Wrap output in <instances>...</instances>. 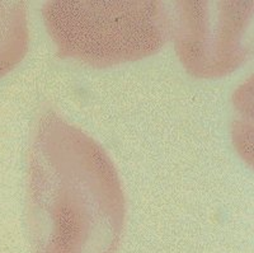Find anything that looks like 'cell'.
Masks as SVG:
<instances>
[{
  "instance_id": "1",
  "label": "cell",
  "mask_w": 254,
  "mask_h": 253,
  "mask_svg": "<svg viewBox=\"0 0 254 253\" xmlns=\"http://www.w3.org/2000/svg\"><path fill=\"white\" fill-rule=\"evenodd\" d=\"M125 196L106 150L55 112L29 152L27 228L35 253H116Z\"/></svg>"
},
{
  "instance_id": "2",
  "label": "cell",
  "mask_w": 254,
  "mask_h": 253,
  "mask_svg": "<svg viewBox=\"0 0 254 253\" xmlns=\"http://www.w3.org/2000/svg\"><path fill=\"white\" fill-rule=\"evenodd\" d=\"M42 14L59 55L95 68L147 58L171 33L163 1H46Z\"/></svg>"
},
{
  "instance_id": "3",
  "label": "cell",
  "mask_w": 254,
  "mask_h": 253,
  "mask_svg": "<svg viewBox=\"0 0 254 253\" xmlns=\"http://www.w3.org/2000/svg\"><path fill=\"white\" fill-rule=\"evenodd\" d=\"M171 33L177 55L197 78L239 68L252 49L253 1H173Z\"/></svg>"
},
{
  "instance_id": "4",
  "label": "cell",
  "mask_w": 254,
  "mask_h": 253,
  "mask_svg": "<svg viewBox=\"0 0 254 253\" xmlns=\"http://www.w3.org/2000/svg\"><path fill=\"white\" fill-rule=\"evenodd\" d=\"M28 47L26 4L19 0L0 1V78L22 61Z\"/></svg>"
}]
</instances>
